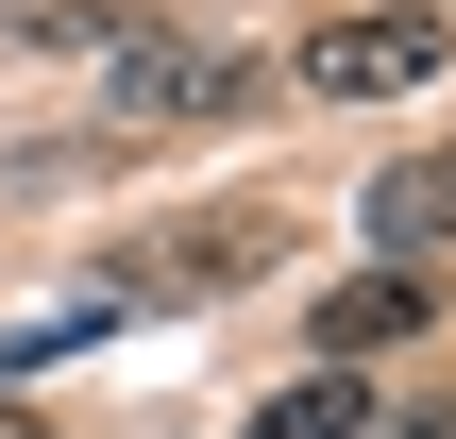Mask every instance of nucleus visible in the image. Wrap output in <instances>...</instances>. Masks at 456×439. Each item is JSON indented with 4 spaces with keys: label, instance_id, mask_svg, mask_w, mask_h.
Listing matches in <instances>:
<instances>
[{
    "label": "nucleus",
    "instance_id": "obj_5",
    "mask_svg": "<svg viewBox=\"0 0 456 439\" xmlns=\"http://www.w3.org/2000/svg\"><path fill=\"white\" fill-rule=\"evenodd\" d=\"M389 338H423V271H406V254H372V271L322 305V355H389Z\"/></svg>",
    "mask_w": 456,
    "mask_h": 439
},
{
    "label": "nucleus",
    "instance_id": "obj_6",
    "mask_svg": "<svg viewBox=\"0 0 456 439\" xmlns=\"http://www.w3.org/2000/svg\"><path fill=\"white\" fill-rule=\"evenodd\" d=\"M372 439H456V389H423V406H406V423H372Z\"/></svg>",
    "mask_w": 456,
    "mask_h": 439
},
{
    "label": "nucleus",
    "instance_id": "obj_7",
    "mask_svg": "<svg viewBox=\"0 0 456 439\" xmlns=\"http://www.w3.org/2000/svg\"><path fill=\"white\" fill-rule=\"evenodd\" d=\"M0 439H51V423H34V406H17V389H0Z\"/></svg>",
    "mask_w": 456,
    "mask_h": 439
},
{
    "label": "nucleus",
    "instance_id": "obj_4",
    "mask_svg": "<svg viewBox=\"0 0 456 439\" xmlns=\"http://www.w3.org/2000/svg\"><path fill=\"white\" fill-rule=\"evenodd\" d=\"M237 439H372V355H322V372H288V389H271Z\"/></svg>",
    "mask_w": 456,
    "mask_h": 439
},
{
    "label": "nucleus",
    "instance_id": "obj_2",
    "mask_svg": "<svg viewBox=\"0 0 456 439\" xmlns=\"http://www.w3.org/2000/svg\"><path fill=\"white\" fill-rule=\"evenodd\" d=\"M271 254H288V220H237V203H220V220H186V237H152V254H118L102 288H118V305H203V288H254Z\"/></svg>",
    "mask_w": 456,
    "mask_h": 439
},
{
    "label": "nucleus",
    "instance_id": "obj_1",
    "mask_svg": "<svg viewBox=\"0 0 456 439\" xmlns=\"http://www.w3.org/2000/svg\"><path fill=\"white\" fill-rule=\"evenodd\" d=\"M440 51H456L440 0H355L288 51V102H406V85H440Z\"/></svg>",
    "mask_w": 456,
    "mask_h": 439
},
{
    "label": "nucleus",
    "instance_id": "obj_3",
    "mask_svg": "<svg viewBox=\"0 0 456 439\" xmlns=\"http://www.w3.org/2000/svg\"><path fill=\"white\" fill-rule=\"evenodd\" d=\"M355 237H372V254H440V237H456V152L372 169V186H355Z\"/></svg>",
    "mask_w": 456,
    "mask_h": 439
}]
</instances>
